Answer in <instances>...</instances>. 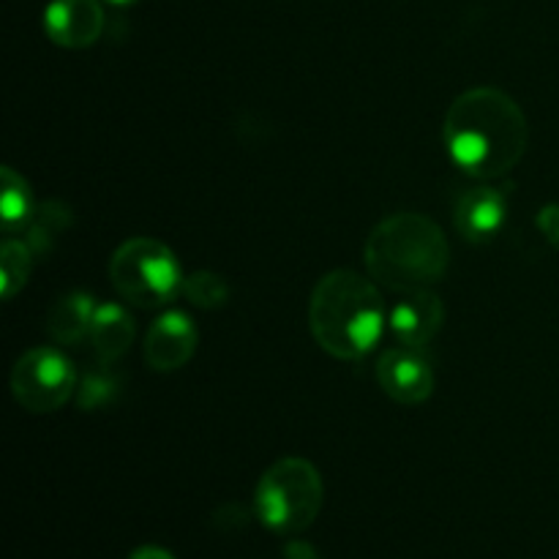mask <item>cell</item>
Here are the masks:
<instances>
[{"instance_id": "obj_18", "label": "cell", "mask_w": 559, "mask_h": 559, "mask_svg": "<svg viewBox=\"0 0 559 559\" xmlns=\"http://www.w3.org/2000/svg\"><path fill=\"white\" fill-rule=\"evenodd\" d=\"M183 295L197 306V309H222L229 300V287L218 273L211 271H197L186 276Z\"/></svg>"}, {"instance_id": "obj_7", "label": "cell", "mask_w": 559, "mask_h": 559, "mask_svg": "<svg viewBox=\"0 0 559 559\" xmlns=\"http://www.w3.org/2000/svg\"><path fill=\"white\" fill-rule=\"evenodd\" d=\"M377 382L388 399L404 407L424 404L435 393V371L413 347L385 349L377 360Z\"/></svg>"}, {"instance_id": "obj_1", "label": "cell", "mask_w": 559, "mask_h": 559, "mask_svg": "<svg viewBox=\"0 0 559 559\" xmlns=\"http://www.w3.org/2000/svg\"><path fill=\"white\" fill-rule=\"evenodd\" d=\"M527 118L500 87H473L445 115V147L469 178H506L527 151Z\"/></svg>"}, {"instance_id": "obj_4", "label": "cell", "mask_w": 559, "mask_h": 559, "mask_svg": "<svg viewBox=\"0 0 559 559\" xmlns=\"http://www.w3.org/2000/svg\"><path fill=\"white\" fill-rule=\"evenodd\" d=\"M325 502L322 475L300 456L278 459L262 473L254 489V513L278 535L304 533L320 516Z\"/></svg>"}, {"instance_id": "obj_16", "label": "cell", "mask_w": 559, "mask_h": 559, "mask_svg": "<svg viewBox=\"0 0 559 559\" xmlns=\"http://www.w3.org/2000/svg\"><path fill=\"white\" fill-rule=\"evenodd\" d=\"M71 224L69 207L60 205V202H47L41 211H36L31 222V233H27V246L33 249V254L41 257L52 249V240L63 233Z\"/></svg>"}, {"instance_id": "obj_12", "label": "cell", "mask_w": 559, "mask_h": 559, "mask_svg": "<svg viewBox=\"0 0 559 559\" xmlns=\"http://www.w3.org/2000/svg\"><path fill=\"white\" fill-rule=\"evenodd\" d=\"M134 317L118 304H102L93 314L91 333H87V342H91L93 353H96L98 364L112 366L120 355H126V349L134 342Z\"/></svg>"}, {"instance_id": "obj_17", "label": "cell", "mask_w": 559, "mask_h": 559, "mask_svg": "<svg viewBox=\"0 0 559 559\" xmlns=\"http://www.w3.org/2000/svg\"><path fill=\"white\" fill-rule=\"evenodd\" d=\"M118 393H120L118 374L104 366V369H93L82 377V382L76 385V404H80V409L107 407V404H112L115 399H118Z\"/></svg>"}, {"instance_id": "obj_8", "label": "cell", "mask_w": 559, "mask_h": 559, "mask_svg": "<svg viewBox=\"0 0 559 559\" xmlns=\"http://www.w3.org/2000/svg\"><path fill=\"white\" fill-rule=\"evenodd\" d=\"M44 31L58 47H91L104 31L102 3L98 0H52L44 11Z\"/></svg>"}, {"instance_id": "obj_19", "label": "cell", "mask_w": 559, "mask_h": 559, "mask_svg": "<svg viewBox=\"0 0 559 559\" xmlns=\"http://www.w3.org/2000/svg\"><path fill=\"white\" fill-rule=\"evenodd\" d=\"M535 224H538V229L546 235V240H549L551 246H559V205L540 207Z\"/></svg>"}, {"instance_id": "obj_13", "label": "cell", "mask_w": 559, "mask_h": 559, "mask_svg": "<svg viewBox=\"0 0 559 559\" xmlns=\"http://www.w3.org/2000/svg\"><path fill=\"white\" fill-rule=\"evenodd\" d=\"M98 306L93 304L91 295L71 293L55 300L47 311V331L49 336L66 347H76L87 338L93 325V314Z\"/></svg>"}, {"instance_id": "obj_5", "label": "cell", "mask_w": 559, "mask_h": 559, "mask_svg": "<svg viewBox=\"0 0 559 559\" xmlns=\"http://www.w3.org/2000/svg\"><path fill=\"white\" fill-rule=\"evenodd\" d=\"M109 278L120 298L142 309L173 304L186 282L173 251L153 238L126 240L109 260Z\"/></svg>"}, {"instance_id": "obj_14", "label": "cell", "mask_w": 559, "mask_h": 559, "mask_svg": "<svg viewBox=\"0 0 559 559\" xmlns=\"http://www.w3.org/2000/svg\"><path fill=\"white\" fill-rule=\"evenodd\" d=\"M3 194H0V218H3V227L9 233L14 229L27 227L36 216V200H33V191L27 186V180L22 178L16 169L3 167Z\"/></svg>"}, {"instance_id": "obj_21", "label": "cell", "mask_w": 559, "mask_h": 559, "mask_svg": "<svg viewBox=\"0 0 559 559\" xmlns=\"http://www.w3.org/2000/svg\"><path fill=\"white\" fill-rule=\"evenodd\" d=\"M129 559H175L167 549L162 546H140V549L131 551Z\"/></svg>"}, {"instance_id": "obj_11", "label": "cell", "mask_w": 559, "mask_h": 559, "mask_svg": "<svg viewBox=\"0 0 559 559\" xmlns=\"http://www.w3.org/2000/svg\"><path fill=\"white\" fill-rule=\"evenodd\" d=\"M442 320H445L442 300L431 289H415L393 306L388 314V328L402 347L420 349L440 333Z\"/></svg>"}, {"instance_id": "obj_15", "label": "cell", "mask_w": 559, "mask_h": 559, "mask_svg": "<svg viewBox=\"0 0 559 559\" xmlns=\"http://www.w3.org/2000/svg\"><path fill=\"white\" fill-rule=\"evenodd\" d=\"M33 260H36V254L27 246V240H5L3 249H0V295L5 300H11L25 287L33 271Z\"/></svg>"}, {"instance_id": "obj_20", "label": "cell", "mask_w": 559, "mask_h": 559, "mask_svg": "<svg viewBox=\"0 0 559 559\" xmlns=\"http://www.w3.org/2000/svg\"><path fill=\"white\" fill-rule=\"evenodd\" d=\"M284 559H320V555H317L314 546L306 544V540H289V544L284 546Z\"/></svg>"}, {"instance_id": "obj_9", "label": "cell", "mask_w": 559, "mask_h": 559, "mask_svg": "<svg viewBox=\"0 0 559 559\" xmlns=\"http://www.w3.org/2000/svg\"><path fill=\"white\" fill-rule=\"evenodd\" d=\"M508 218V194L495 186H478L464 191L453 207L456 233L467 243H489L497 238Z\"/></svg>"}, {"instance_id": "obj_22", "label": "cell", "mask_w": 559, "mask_h": 559, "mask_svg": "<svg viewBox=\"0 0 559 559\" xmlns=\"http://www.w3.org/2000/svg\"><path fill=\"white\" fill-rule=\"evenodd\" d=\"M112 5H129V3H136V0H109Z\"/></svg>"}, {"instance_id": "obj_3", "label": "cell", "mask_w": 559, "mask_h": 559, "mask_svg": "<svg viewBox=\"0 0 559 559\" xmlns=\"http://www.w3.org/2000/svg\"><path fill=\"white\" fill-rule=\"evenodd\" d=\"M371 276L396 293H415L445 278L451 246L435 218L396 213L371 229L364 249Z\"/></svg>"}, {"instance_id": "obj_10", "label": "cell", "mask_w": 559, "mask_h": 559, "mask_svg": "<svg viewBox=\"0 0 559 559\" xmlns=\"http://www.w3.org/2000/svg\"><path fill=\"white\" fill-rule=\"evenodd\" d=\"M197 328L183 311H167L151 325L145 336V360L156 371L183 369L197 353Z\"/></svg>"}, {"instance_id": "obj_2", "label": "cell", "mask_w": 559, "mask_h": 559, "mask_svg": "<svg viewBox=\"0 0 559 559\" xmlns=\"http://www.w3.org/2000/svg\"><path fill=\"white\" fill-rule=\"evenodd\" d=\"M385 322L380 289L355 271H331L311 293V333L338 360L366 358L382 338Z\"/></svg>"}, {"instance_id": "obj_6", "label": "cell", "mask_w": 559, "mask_h": 559, "mask_svg": "<svg viewBox=\"0 0 559 559\" xmlns=\"http://www.w3.org/2000/svg\"><path fill=\"white\" fill-rule=\"evenodd\" d=\"M74 364L60 349H27L11 371V393L27 413H55L76 391Z\"/></svg>"}]
</instances>
